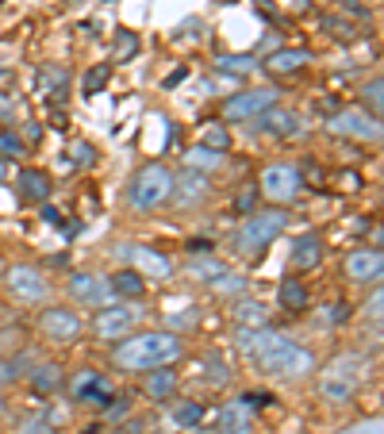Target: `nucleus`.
Wrapping results in <instances>:
<instances>
[{
    "mask_svg": "<svg viewBox=\"0 0 384 434\" xmlns=\"http://www.w3.org/2000/svg\"><path fill=\"white\" fill-rule=\"evenodd\" d=\"M134 50H139V35L119 31V35H115V58H131Z\"/></svg>",
    "mask_w": 384,
    "mask_h": 434,
    "instance_id": "f704fd0d",
    "label": "nucleus"
},
{
    "mask_svg": "<svg viewBox=\"0 0 384 434\" xmlns=\"http://www.w3.org/2000/svg\"><path fill=\"white\" fill-rule=\"evenodd\" d=\"M8 292L16 300H27V304H38V300L47 296V277L35 269V265H12L8 269Z\"/></svg>",
    "mask_w": 384,
    "mask_h": 434,
    "instance_id": "1a4fd4ad",
    "label": "nucleus"
},
{
    "mask_svg": "<svg viewBox=\"0 0 384 434\" xmlns=\"http://www.w3.org/2000/svg\"><path fill=\"white\" fill-rule=\"evenodd\" d=\"M108 289H112V285L100 280V277H93V273H77V277L69 280V296L81 300V304H100V308H104Z\"/></svg>",
    "mask_w": 384,
    "mask_h": 434,
    "instance_id": "4468645a",
    "label": "nucleus"
},
{
    "mask_svg": "<svg viewBox=\"0 0 384 434\" xmlns=\"http://www.w3.org/2000/svg\"><path fill=\"white\" fill-rule=\"evenodd\" d=\"M227 4H235V0H227Z\"/></svg>",
    "mask_w": 384,
    "mask_h": 434,
    "instance_id": "09e8293b",
    "label": "nucleus"
},
{
    "mask_svg": "<svg viewBox=\"0 0 384 434\" xmlns=\"http://www.w3.org/2000/svg\"><path fill=\"white\" fill-rule=\"evenodd\" d=\"M239 350L261 373H273V376H300V373H311V365H315V357L307 354L304 346H296L292 338L273 335L265 327L239 330Z\"/></svg>",
    "mask_w": 384,
    "mask_h": 434,
    "instance_id": "f257e3e1",
    "label": "nucleus"
},
{
    "mask_svg": "<svg viewBox=\"0 0 384 434\" xmlns=\"http://www.w3.org/2000/svg\"><path fill=\"white\" fill-rule=\"evenodd\" d=\"M365 315L369 319H384V292H376V296L365 304Z\"/></svg>",
    "mask_w": 384,
    "mask_h": 434,
    "instance_id": "58836bf2",
    "label": "nucleus"
},
{
    "mask_svg": "<svg viewBox=\"0 0 384 434\" xmlns=\"http://www.w3.org/2000/svg\"><path fill=\"white\" fill-rule=\"evenodd\" d=\"M189 273H192L196 280H204V285H211V289H219L223 280L230 277V269H227V265H219V261H211L208 254H200V258H192V261H189Z\"/></svg>",
    "mask_w": 384,
    "mask_h": 434,
    "instance_id": "a211bd4d",
    "label": "nucleus"
},
{
    "mask_svg": "<svg viewBox=\"0 0 384 434\" xmlns=\"http://www.w3.org/2000/svg\"><path fill=\"white\" fill-rule=\"evenodd\" d=\"M258 66V62L250 58V54H235V58H219V69L223 73H230V69H235V73H246V69H254Z\"/></svg>",
    "mask_w": 384,
    "mask_h": 434,
    "instance_id": "c9c22d12",
    "label": "nucleus"
},
{
    "mask_svg": "<svg viewBox=\"0 0 384 434\" xmlns=\"http://www.w3.org/2000/svg\"><path fill=\"white\" fill-rule=\"evenodd\" d=\"M277 296H280V308H285V311H304L307 308V289L300 285V280H292V277L280 280Z\"/></svg>",
    "mask_w": 384,
    "mask_h": 434,
    "instance_id": "5701e85b",
    "label": "nucleus"
},
{
    "mask_svg": "<svg viewBox=\"0 0 384 434\" xmlns=\"http://www.w3.org/2000/svg\"><path fill=\"white\" fill-rule=\"evenodd\" d=\"M146 396H154V400H169V392L177 388V373H169V365L165 369H150V376H146Z\"/></svg>",
    "mask_w": 384,
    "mask_h": 434,
    "instance_id": "4be33fe9",
    "label": "nucleus"
},
{
    "mask_svg": "<svg viewBox=\"0 0 384 434\" xmlns=\"http://www.w3.org/2000/svg\"><path fill=\"white\" fill-rule=\"evenodd\" d=\"M300 189H304V173L292 165H269L261 173V193L273 196V200H292Z\"/></svg>",
    "mask_w": 384,
    "mask_h": 434,
    "instance_id": "6e6552de",
    "label": "nucleus"
},
{
    "mask_svg": "<svg viewBox=\"0 0 384 434\" xmlns=\"http://www.w3.org/2000/svg\"><path fill=\"white\" fill-rule=\"evenodd\" d=\"M43 335L50 338V342H77V335H81V315L69 308H47L43 311Z\"/></svg>",
    "mask_w": 384,
    "mask_h": 434,
    "instance_id": "9d476101",
    "label": "nucleus"
},
{
    "mask_svg": "<svg viewBox=\"0 0 384 434\" xmlns=\"http://www.w3.org/2000/svg\"><path fill=\"white\" fill-rule=\"evenodd\" d=\"M38 81H43V88H47V97H66L69 73H66V69H58V66H47Z\"/></svg>",
    "mask_w": 384,
    "mask_h": 434,
    "instance_id": "a878e982",
    "label": "nucleus"
},
{
    "mask_svg": "<svg viewBox=\"0 0 384 434\" xmlns=\"http://www.w3.org/2000/svg\"><path fill=\"white\" fill-rule=\"evenodd\" d=\"M134 323H139V311L123 308V304H104V308L96 311L93 330L104 338V342H123V338H131Z\"/></svg>",
    "mask_w": 384,
    "mask_h": 434,
    "instance_id": "423d86ee",
    "label": "nucleus"
},
{
    "mask_svg": "<svg viewBox=\"0 0 384 434\" xmlns=\"http://www.w3.org/2000/svg\"><path fill=\"white\" fill-rule=\"evenodd\" d=\"M258 127L265 131V135H296L300 131V119L292 116V112H285V108H269V112H261L258 116Z\"/></svg>",
    "mask_w": 384,
    "mask_h": 434,
    "instance_id": "dca6fc26",
    "label": "nucleus"
},
{
    "mask_svg": "<svg viewBox=\"0 0 384 434\" xmlns=\"http://www.w3.org/2000/svg\"><path fill=\"white\" fill-rule=\"evenodd\" d=\"M173 189H177V177L165 169V165H143L139 173H134L131 189H127V204L131 208H139V212H146V208H158V204H165L173 196Z\"/></svg>",
    "mask_w": 384,
    "mask_h": 434,
    "instance_id": "7ed1b4c3",
    "label": "nucleus"
},
{
    "mask_svg": "<svg viewBox=\"0 0 384 434\" xmlns=\"http://www.w3.org/2000/svg\"><path fill=\"white\" fill-rule=\"evenodd\" d=\"M331 131L335 135H354V138H384V127L376 123L361 108H342L331 116Z\"/></svg>",
    "mask_w": 384,
    "mask_h": 434,
    "instance_id": "0eeeda50",
    "label": "nucleus"
},
{
    "mask_svg": "<svg viewBox=\"0 0 384 434\" xmlns=\"http://www.w3.org/2000/svg\"><path fill=\"white\" fill-rule=\"evenodd\" d=\"M215 434H254V431H250V415H246V407H242V404H227V407H223Z\"/></svg>",
    "mask_w": 384,
    "mask_h": 434,
    "instance_id": "6ab92c4d",
    "label": "nucleus"
},
{
    "mask_svg": "<svg viewBox=\"0 0 384 434\" xmlns=\"http://www.w3.org/2000/svg\"><path fill=\"white\" fill-rule=\"evenodd\" d=\"M204 189H208V181H204V177H196V173H184L181 177V204H192V200H200L204 196Z\"/></svg>",
    "mask_w": 384,
    "mask_h": 434,
    "instance_id": "c85d7f7f",
    "label": "nucleus"
},
{
    "mask_svg": "<svg viewBox=\"0 0 384 434\" xmlns=\"http://www.w3.org/2000/svg\"><path fill=\"white\" fill-rule=\"evenodd\" d=\"M173 419H177L181 426H200L204 423V404H192L189 400V404H181L177 411H173Z\"/></svg>",
    "mask_w": 384,
    "mask_h": 434,
    "instance_id": "c756f323",
    "label": "nucleus"
},
{
    "mask_svg": "<svg viewBox=\"0 0 384 434\" xmlns=\"http://www.w3.org/2000/svg\"><path fill=\"white\" fill-rule=\"evenodd\" d=\"M242 404H246V407H265L269 396H265V392H261V396H258V392H246V396H242Z\"/></svg>",
    "mask_w": 384,
    "mask_h": 434,
    "instance_id": "79ce46f5",
    "label": "nucleus"
},
{
    "mask_svg": "<svg viewBox=\"0 0 384 434\" xmlns=\"http://www.w3.org/2000/svg\"><path fill=\"white\" fill-rule=\"evenodd\" d=\"M357 369H361L357 357H338L335 365H326L323 369V381H319V388H323L326 400H335V404L350 400L354 388H357Z\"/></svg>",
    "mask_w": 384,
    "mask_h": 434,
    "instance_id": "39448f33",
    "label": "nucleus"
},
{
    "mask_svg": "<svg viewBox=\"0 0 384 434\" xmlns=\"http://www.w3.org/2000/svg\"><path fill=\"white\" fill-rule=\"evenodd\" d=\"M43 219H47V223H62V215H58V208H50V204H43Z\"/></svg>",
    "mask_w": 384,
    "mask_h": 434,
    "instance_id": "c03bdc74",
    "label": "nucleus"
},
{
    "mask_svg": "<svg viewBox=\"0 0 384 434\" xmlns=\"http://www.w3.org/2000/svg\"><path fill=\"white\" fill-rule=\"evenodd\" d=\"M108 81H112V66L104 62V66H93V69H88V73H85V85H81V88H85V97H96V93L108 85Z\"/></svg>",
    "mask_w": 384,
    "mask_h": 434,
    "instance_id": "cd10ccee",
    "label": "nucleus"
},
{
    "mask_svg": "<svg viewBox=\"0 0 384 434\" xmlns=\"http://www.w3.org/2000/svg\"><path fill=\"white\" fill-rule=\"evenodd\" d=\"M307 50H280V54H273V58L265 62V69H273V73H292V69L307 66Z\"/></svg>",
    "mask_w": 384,
    "mask_h": 434,
    "instance_id": "b1692460",
    "label": "nucleus"
},
{
    "mask_svg": "<svg viewBox=\"0 0 384 434\" xmlns=\"http://www.w3.org/2000/svg\"><path fill=\"white\" fill-rule=\"evenodd\" d=\"M280 231H285V215L280 212H258L242 223L235 246H239V254H246V258H258V254H265L269 246L277 242Z\"/></svg>",
    "mask_w": 384,
    "mask_h": 434,
    "instance_id": "20e7f679",
    "label": "nucleus"
},
{
    "mask_svg": "<svg viewBox=\"0 0 384 434\" xmlns=\"http://www.w3.org/2000/svg\"><path fill=\"white\" fill-rule=\"evenodd\" d=\"M184 354V342L169 330H146V335H131L112 350L115 365L131 369V373H150V369H165L169 361Z\"/></svg>",
    "mask_w": 384,
    "mask_h": 434,
    "instance_id": "f03ea898",
    "label": "nucleus"
},
{
    "mask_svg": "<svg viewBox=\"0 0 384 434\" xmlns=\"http://www.w3.org/2000/svg\"><path fill=\"white\" fill-rule=\"evenodd\" d=\"M127 254H131V261H134V269L139 273H154V277H169V261L165 258H158L154 250H134V246H127Z\"/></svg>",
    "mask_w": 384,
    "mask_h": 434,
    "instance_id": "412c9836",
    "label": "nucleus"
},
{
    "mask_svg": "<svg viewBox=\"0 0 384 434\" xmlns=\"http://www.w3.org/2000/svg\"><path fill=\"white\" fill-rule=\"evenodd\" d=\"M277 104V93H269V88H250V93H239V97L227 100V116L230 119H254L261 112Z\"/></svg>",
    "mask_w": 384,
    "mask_h": 434,
    "instance_id": "9b49d317",
    "label": "nucleus"
},
{
    "mask_svg": "<svg viewBox=\"0 0 384 434\" xmlns=\"http://www.w3.org/2000/svg\"><path fill=\"white\" fill-rule=\"evenodd\" d=\"M365 104L373 108V112H384V81H373V85H365Z\"/></svg>",
    "mask_w": 384,
    "mask_h": 434,
    "instance_id": "e433bc0d",
    "label": "nucleus"
},
{
    "mask_svg": "<svg viewBox=\"0 0 384 434\" xmlns=\"http://www.w3.org/2000/svg\"><path fill=\"white\" fill-rule=\"evenodd\" d=\"M73 396L77 400H85V404H96V407H108V396H112V385H108L100 373L85 369V373L73 381Z\"/></svg>",
    "mask_w": 384,
    "mask_h": 434,
    "instance_id": "ddd939ff",
    "label": "nucleus"
},
{
    "mask_svg": "<svg viewBox=\"0 0 384 434\" xmlns=\"http://www.w3.org/2000/svg\"><path fill=\"white\" fill-rule=\"evenodd\" d=\"M292 269L304 273V269H315L319 261H323V239L319 234H300L296 242H292Z\"/></svg>",
    "mask_w": 384,
    "mask_h": 434,
    "instance_id": "2eb2a0df",
    "label": "nucleus"
},
{
    "mask_svg": "<svg viewBox=\"0 0 384 434\" xmlns=\"http://www.w3.org/2000/svg\"><path fill=\"white\" fill-rule=\"evenodd\" d=\"M184 81V69H177V73H169V77H165V88H173V85H181Z\"/></svg>",
    "mask_w": 384,
    "mask_h": 434,
    "instance_id": "a18cd8bd",
    "label": "nucleus"
},
{
    "mask_svg": "<svg viewBox=\"0 0 384 434\" xmlns=\"http://www.w3.org/2000/svg\"><path fill=\"white\" fill-rule=\"evenodd\" d=\"M235 319H239L242 327H265V308L254 304V300H242L239 308H235Z\"/></svg>",
    "mask_w": 384,
    "mask_h": 434,
    "instance_id": "bb28decb",
    "label": "nucleus"
},
{
    "mask_svg": "<svg viewBox=\"0 0 384 434\" xmlns=\"http://www.w3.org/2000/svg\"><path fill=\"white\" fill-rule=\"evenodd\" d=\"M16 184H19V193L27 196V200H43V204H47V196H50L47 169H19Z\"/></svg>",
    "mask_w": 384,
    "mask_h": 434,
    "instance_id": "f3484780",
    "label": "nucleus"
},
{
    "mask_svg": "<svg viewBox=\"0 0 384 434\" xmlns=\"http://www.w3.org/2000/svg\"><path fill=\"white\" fill-rule=\"evenodd\" d=\"M200 146H208V150H215V154H223L230 146V135H227V127H208L200 138Z\"/></svg>",
    "mask_w": 384,
    "mask_h": 434,
    "instance_id": "7c9ffc66",
    "label": "nucleus"
},
{
    "mask_svg": "<svg viewBox=\"0 0 384 434\" xmlns=\"http://www.w3.org/2000/svg\"><path fill=\"white\" fill-rule=\"evenodd\" d=\"M23 154V138L16 135V131H0V158L4 162H12V158Z\"/></svg>",
    "mask_w": 384,
    "mask_h": 434,
    "instance_id": "2f4dec72",
    "label": "nucleus"
},
{
    "mask_svg": "<svg viewBox=\"0 0 384 434\" xmlns=\"http://www.w3.org/2000/svg\"><path fill=\"white\" fill-rule=\"evenodd\" d=\"M31 385H35V392H58V388H62V369L58 365H35L31 369Z\"/></svg>",
    "mask_w": 384,
    "mask_h": 434,
    "instance_id": "393cba45",
    "label": "nucleus"
},
{
    "mask_svg": "<svg viewBox=\"0 0 384 434\" xmlns=\"http://www.w3.org/2000/svg\"><path fill=\"white\" fill-rule=\"evenodd\" d=\"M189 165L196 169V165H204V169H211V165H219V158H215V150H208V146H196L189 154Z\"/></svg>",
    "mask_w": 384,
    "mask_h": 434,
    "instance_id": "4c0bfd02",
    "label": "nucleus"
},
{
    "mask_svg": "<svg viewBox=\"0 0 384 434\" xmlns=\"http://www.w3.org/2000/svg\"><path fill=\"white\" fill-rule=\"evenodd\" d=\"M127 411H131V400H127V396H123V400H115V404H112V411H108V419H123Z\"/></svg>",
    "mask_w": 384,
    "mask_h": 434,
    "instance_id": "a19ab883",
    "label": "nucleus"
},
{
    "mask_svg": "<svg viewBox=\"0 0 384 434\" xmlns=\"http://www.w3.org/2000/svg\"><path fill=\"white\" fill-rule=\"evenodd\" d=\"M189 250H192V254H208V250H211V242H208V239H192V242H189Z\"/></svg>",
    "mask_w": 384,
    "mask_h": 434,
    "instance_id": "37998d69",
    "label": "nucleus"
},
{
    "mask_svg": "<svg viewBox=\"0 0 384 434\" xmlns=\"http://www.w3.org/2000/svg\"><path fill=\"white\" fill-rule=\"evenodd\" d=\"M73 154H81V158H77V162H93V150H88V146H77V150H73Z\"/></svg>",
    "mask_w": 384,
    "mask_h": 434,
    "instance_id": "49530a36",
    "label": "nucleus"
},
{
    "mask_svg": "<svg viewBox=\"0 0 384 434\" xmlns=\"http://www.w3.org/2000/svg\"><path fill=\"white\" fill-rule=\"evenodd\" d=\"M346 273L361 285H373V280H384V254L381 250H354L346 258Z\"/></svg>",
    "mask_w": 384,
    "mask_h": 434,
    "instance_id": "f8f14e48",
    "label": "nucleus"
},
{
    "mask_svg": "<svg viewBox=\"0 0 384 434\" xmlns=\"http://www.w3.org/2000/svg\"><path fill=\"white\" fill-rule=\"evenodd\" d=\"M323 31H331V35H335V39H342V43L357 39V31L350 27L346 20H335V16H326V20H323Z\"/></svg>",
    "mask_w": 384,
    "mask_h": 434,
    "instance_id": "72a5a7b5",
    "label": "nucleus"
},
{
    "mask_svg": "<svg viewBox=\"0 0 384 434\" xmlns=\"http://www.w3.org/2000/svg\"><path fill=\"white\" fill-rule=\"evenodd\" d=\"M108 285H112V292H119L123 300H139L146 292V277L139 269H119Z\"/></svg>",
    "mask_w": 384,
    "mask_h": 434,
    "instance_id": "aec40b11",
    "label": "nucleus"
},
{
    "mask_svg": "<svg viewBox=\"0 0 384 434\" xmlns=\"http://www.w3.org/2000/svg\"><path fill=\"white\" fill-rule=\"evenodd\" d=\"M19 434H54V431H50V423H43V419H27V423L19 426Z\"/></svg>",
    "mask_w": 384,
    "mask_h": 434,
    "instance_id": "ea45409f",
    "label": "nucleus"
},
{
    "mask_svg": "<svg viewBox=\"0 0 384 434\" xmlns=\"http://www.w3.org/2000/svg\"><path fill=\"white\" fill-rule=\"evenodd\" d=\"M23 369H27L23 357H0V385H12L16 376H23Z\"/></svg>",
    "mask_w": 384,
    "mask_h": 434,
    "instance_id": "473e14b6",
    "label": "nucleus"
},
{
    "mask_svg": "<svg viewBox=\"0 0 384 434\" xmlns=\"http://www.w3.org/2000/svg\"><path fill=\"white\" fill-rule=\"evenodd\" d=\"M8 81H12V73H8V69H0V88L8 85Z\"/></svg>",
    "mask_w": 384,
    "mask_h": 434,
    "instance_id": "de8ad7c7",
    "label": "nucleus"
}]
</instances>
